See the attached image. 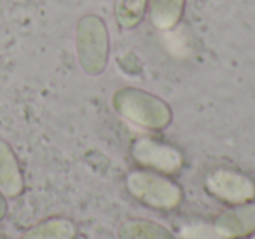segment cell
Returning <instances> with one entry per match:
<instances>
[{"label":"cell","instance_id":"13","mask_svg":"<svg viewBox=\"0 0 255 239\" xmlns=\"http://www.w3.org/2000/svg\"><path fill=\"white\" fill-rule=\"evenodd\" d=\"M7 211H9L7 197H5L4 194L0 192V222H2L5 217H7Z\"/></svg>","mask_w":255,"mask_h":239},{"label":"cell","instance_id":"11","mask_svg":"<svg viewBox=\"0 0 255 239\" xmlns=\"http://www.w3.org/2000/svg\"><path fill=\"white\" fill-rule=\"evenodd\" d=\"M149 9V0H116L114 16L123 30H133L143 21Z\"/></svg>","mask_w":255,"mask_h":239},{"label":"cell","instance_id":"7","mask_svg":"<svg viewBox=\"0 0 255 239\" xmlns=\"http://www.w3.org/2000/svg\"><path fill=\"white\" fill-rule=\"evenodd\" d=\"M0 192L7 199H16L25 192V176L12 147L0 138Z\"/></svg>","mask_w":255,"mask_h":239},{"label":"cell","instance_id":"3","mask_svg":"<svg viewBox=\"0 0 255 239\" xmlns=\"http://www.w3.org/2000/svg\"><path fill=\"white\" fill-rule=\"evenodd\" d=\"M126 189L136 201L159 211L177 210L184 201V190L170 175L138 168L126 175Z\"/></svg>","mask_w":255,"mask_h":239},{"label":"cell","instance_id":"4","mask_svg":"<svg viewBox=\"0 0 255 239\" xmlns=\"http://www.w3.org/2000/svg\"><path fill=\"white\" fill-rule=\"evenodd\" d=\"M205 189L226 204H241L255 199V180L231 168H215L206 175Z\"/></svg>","mask_w":255,"mask_h":239},{"label":"cell","instance_id":"1","mask_svg":"<svg viewBox=\"0 0 255 239\" xmlns=\"http://www.w3.org/2000/svg\"><path fill=\"white\" fill-rule=\"evenodd\" d=\"M112 107L128 122L149 131H163L173 120V112L163 98L140 88L116 89Z\"/></svg>","mask_w":255,"mask_h":239},{"label":"cell","instance_id":"2","mask_svg":"<svg viewBox=\"0 0 255 239\" xmlns=\"http://www.w3.org/2000/svg\"><path fill=\"white\" fill-rule=\"evenodd\" d=\"M75 54L81 70L98 77L107 70L110 56L109 28L98 14H84L75 25Z\"/></svg>","mask_w":255,"mask_h":239},{"label":"cell","instance_id":"14","mask_svg":"<svg viewBox=\"0 0 255 239\" xmlns=\"http://www.w3.org/2000/svg\"><path fill=\"white\" fill-rule=\"evenodd\" d=\"M247 239H255V232H254V234H252V236H248Z\"/></svg>","mask_w":255,"mask_h":239},{"label":"cell","instance_id":"5","mask_svg":"<svg viewBox=\"0 0 255 239\" xmlns=\"http://www.w3.org/2000/svg\"><path fill=\"white\" fill-rule=\"evenodd\" d=\"M131 155L142 168L164 175H175L184 166V155L177 147L150 136H142L133 141Z\"/></svg>","mask_w":255,"mask_h":239},{"label":"cell","instance_id":"10","mask_svg":"<svg viewBox=\"0 0 255 239\" xmlns=\"http://www.w3.org/2000/svg\"><path fill=\"white\" fill-rule=\"evenodd\" d=\"M185 11V0H149V19L159 32H170L180 23Z\"/></svg>","mask_w":255,"mask_h":239},{"label":"cell","instance_id":"12","mask_svg":"<svg viewBox=\"0 0 255 239\" xmlns=\"http://www.w3.org/2000/svg\"><path fill=\"white\" fill-rule=\"evenodd\" d=\"M180 236L182 239H224L208 224H187L180 229Z\"/></svg>","mask_w":255,"mask_h":239},{"label":"cell","instance_id":"8","mask_svg":"<svg viewBox=\"0 0 255 239\" xmlns=\"http://www.w3.org/2000/svg\"><path fill=\"white\" fill-rule=\"evenodd\" d=\"M119 239H177L173 231L149 218H128L119 225Z\"/></svg>","mask_w":255,"mask_h":239},{"label":"cell","instance_id":"6","mask_svg":"<svg viewBox=\"0 0 255 239\" xmlns=\"http://www.w3.org/2000/svg\"><path fill=\"white\" fill-rule=\"evenodd\" d=\"M212 225L224 239H247L255 232V199L233 204L222 211Z\"/></svg>","mask_w":255,"mask_h":239},{"label":"cell","instance_id":"9","mask_svg":"<svg viewBox=\"0 0 255 239\" xmlns=\"http://www.w3.org/2000/svg\"><path fill=\"white\" fill-rule=\"evenodd\" d=\"M77 225L67 217H51L32 225L21 234V239H75Z\"/></svg>","mask_w":255,"mask_h":239}]
</instances>
